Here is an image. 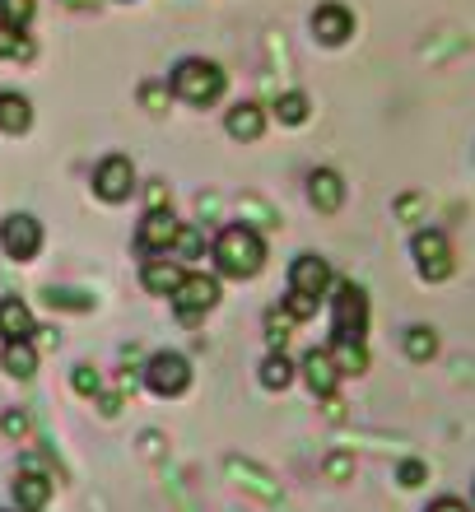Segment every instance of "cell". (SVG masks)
<instances>
[{"instance_id": "obj_1", "label": "cell", "mask_w": 475, "mask_h": 512, "mask_svg": "<svg viewBox=\"0 0 475 512\" xmlns=\"http://www.w3.org/2000/svg\"><path fill=\"white\" fill-rule=\"evenodd\" d=\"M215 266L229 275V280H252L261 266H266V243H261L257 229H247V224H229V229H219L215 247Z\"/></svg>"}, {"instance_id": "obj_2", "label": "cell", "mask_w": 475, "mask_h": 512, "mask_svg": "<svg viewBox=\"0 0 475 512\" xmlns=\"http://www.w3.org/2000/svg\"><path fill=\"white\" fill-rule=\"evenodd\" d=\"M224 84H229V75H224L215 61H205V56H187V61H177L173 75H168V89H173V98L191 103V108L215 103V98L224 94Z\"/></svg>"}, {"instance_id": "obj_3", "label": "cell", "mask_w": 475, "mask_h": 512, "mask_svg": "<svg viewBox=\"0 0 475 512\" xmlns=\"http://www.w3.org/2000/svg\"><path fill=\"white\" fill-rule=\"evenodd\" d=\"M364 331H368V294L354 280H336L331 345H364Z\"/></svg>"}, {"instance_id": "obj_4", "label": "cell", "mask_w": 475, "mask_h": 512, "mask_svg": "<svg viewBox=\"0 0 475 512\" xmlns=\"http://www.w3.org/2000/svg\"><path fill=\"white\" fill-rule=\"evenodd\" d=\"M410 256H415V270H420L429 284H443L452 270H457L448 233H438V229H420V233H415V243H410Z\"/></svg>"}, {"instance_id": "obj_5", "label": "cell", "mask_w": 475, "mask_h": 512, "mask_svg": "<svg viewBox=\"0 0 475 512\" xmlns=\"http://www.w3.org/2000/svg\"><path fill=\"white\" fill-rule=\"evenodd\" d=\"M173 303H177V322L182 326H196L201 322V312H210L219 303V280L215 275H182V284H177V294H173Z\"/></svg>"}, {"instance_id": "obj_6", "label": "cell", "mask_w": 475, "mask_h": 512, "mask_svg": "<svg viewBox=\"0 0 475 512\" xmlns=\"http://www.w3.org/2000/svg\"><path fill=\"white\" fill-rule=\"evenodd\" d=\"M131 191H136V168L126 154H108V159L94 168V196L108 205H122L131 201Z\"/></svg>"}, {"instance_id": "obj_7", "label": "cell", "mask_w": 475, "mask_h": 512, "mask_svg": "<svg viewBox=\"0 0 475 512\" xmlns=\"http://www.w3.org/2000/svg\"><path fill=\"white\" fill-rule=\"evenodd\" d=\"M145 387L159 391V396H182L191 387V364L177 350H159L145 364Z\"/></svg>"}, {"instance_id": "obj_8", "label": "cell", "mask_w": 475, "mask_h": 512, "mask_svg": "<svg viewBox=\"0 0 475 512\" xmlns=\"http://www.w3.org/2000/svg\"><path fill=\"white\" fill-rule=\"evenodd\" d=\"M0 247L10 261H33L42 247V224L33 215H10L0 224Z\"/></svg>"}, {"instance_id": "obj_9", "label": "cell", "mask_w": 475, "mask_h": 512, "mask_svg": "<svg viewBox=\"0 0 475 512\" xmlns=\"http://www.w3.org/2000/svg\"><path fill=\"white\" fill-rule=\"evenodd\" d=\"M177 215L163 205V210H145V219H140V229H136V247L140 252H163V247H173L177 238Z\"/></svg>"}, {"instance_id": "obj_10", "label": "cell", "mask_w": 475, "mask_h": 512, "mask_svg": "<svg viewBox=\"0 0 475 512\" xmlns=\"http://www.w3.org/2000/svg\"><path fill=\"white\" fill-rule=\"evenodd\" d=\"M313 33L322 47H340V42H350V33H354V14L345 10V5H336V0H326V5L313 10Z\"/></svg>"}, {"instance_id": "obj_11", "label": "cell", "mask_w": 475, "mask_h": 512, "mask_svg": "<svg viewBox=\"0 0 475 512\" xmlns=\"http://www.w3.org/2000/svg\"><path fill=\"white\" fill-rule=\"evenodd\" d=\"M331 266H326L322 256H294V266H289V289H299V294H313V298H322L326 289H331Z\"/></svg>"}, {"instance_id": "obj_12", "label": "cell", "mask_w": 475, "mask_h": 512, "mask_svg": "<svg viewBox=\"0 0 475 512\" xmlns=\"http://www.w3.org/2000/svg\"><path fill=\"white\" fill-rule=\"evenodd\" d=\"M299 373H303V382L322 396V401H331V396H336L340 368H336V359H331V350H308V354H303V364H299Z\"/></svg>"}, {"instance_id": "obj_13", "label": "cell", "mask_w": 475, "mask_h": 512, "mask_svg": "<svg viewBox=\"0 0 475 512\" xmlns=\"http://www.w3.org/2000/svg\"><path fill=\"white\" fill-rule=\"evenodd\" d=\"M308 201L322 210V215H336L345 205V182H340L336 168H313L308 173Z\"/></svg>"}, {"instance_id": "obj_14", "label": "cell", "mask_w": 475, "mask_h": 512, "mask_svg": "<svg viewBox=\"0 0 475 512\" xmlns=\"http://www.w3.org/2000/svg\"><path fill=\"white\" fill-rule=\"evenodd\" d=\"M33 312H28L24 298H0V336H5V345L10 340H33Z\"/></svg>"}, {"instance_id": "obj_15", "label": "cell", "mask_w": 475, "mask_h": 512, "mask_svg": "<svg viewBox=\"0 0 475 512\" xmlns=\"http://www.w3.org/2000/svg\"><path fill=\"white\" fill-rule=\"evenodd\" d=\"M28 126H33V103H28V94H19V89H0V131L24 135Z\"/></svg>"}, {"instance_id": "obj_16", "label": "cell", "mask_w": 475, "mask_h": 512, "mask_svg": "<svg viewBox=\"0 0 475 512\" xmlns=\"http://www.w3.org/2000/svg\"><path fill=\"white\" fill-rule=\"evenodd\" d=\"M47 499H52V480H47L42 471L38 475L19 471V480H14V503H19V512H42Z\"/></svg>"}, {"instance_id": "obj_17", "label": "cell", "mask_w": 475, "mask_h": 512, "mask_svg": "<svg viewBox=\"0 0 475 512\" xmlns=\"http://www.w3.org/2000/svg\"><path fill=\"white\" fill-rule=\"evenodd\" d=\"M224 126H229L233 140H257L266 131V112H261V103H238V108H229Z\"/></svg>"}, {"instance_id": "obj_18", "label": "cell", "mask_w": 475, "mask_h": 512, "mask_svg": "<svg viewBox=\"0 0 475 512\" xmlns=\"http://www.w3.org/2000/svg\"><path fill=\"white\" fill-rule=\"evenodd\" d=\"M182 275L187 270L177 266V261H145V270H140V284L150 289V294H177V284H182Z\"/></svg>"}, {"instance_id": "obj_19", "label": "cell", "mask_w": 475, "mask_h": 512, "mask_svg": "<svg viewBox=\"0 0 475 512\" xmlns=\"http://www.w3.org/2000/svg\"><path fill=\"white\" fill-rule=\"evenodd\" d=\"M0 368H5L10 378H19V382L33 378V373H38V350H33L28 340H10V345L0 350Z\"/></svg>"}, {"instance_id": "obj_20", "label": "cell", "mask_w": 475, "mask_h": 512, "mask_svg": "<svg viewBox=\"0 0 475 512\" xmlns=\"http://www.w3.org/2000/svg\"><path fill=\"white\" fill-rule=\"evenodd\" d=\"M0 56H5V61H33L38 47H33V38H28L24 28L0 24Z\"/></svg>"}, {"instance_id": "obj_21", "label": "cell", "mask_w": 475, "mask_h": 512, "mask_svg": "<svg viewBox=\"0 0 475 512\" xmlns=\"http://www.w3.org/2000/svg\"><path fill=\"white\" fill-rule=\"evenodd\" d=\"M42 303H47V308H61V312H89L94 308V298L84 294V289H61V284L42 289Z\"/></svg>"}, {"instance_id": "obj_22", "label": "cell", "mask_w": 475, "mask_h": 512, "mask_svg": "<svg viewBox=\"0 0 475 512\" xmlns=\"http://www.w3.org/2000/svg\"><path fill=\"white\" fill-rule=\"evenodd\" d=\"M406 354L415 359V364H429L438 354V331L434 326H410L406 331Z\"/></svg>"}, {"instance_id": "obj_23", "label": "cell", "mask_w": 475, "mask_h": 512, "mask_svg": "<svg viewBox=\"0 0 475 512\" xmlns=\"http://www.w3.org/2000/svg\"><path fill=\"white\" fill-rule=\"evenodd\" d=\"M294 326H299V322H294V317L285 312V303L266 312V340H271V350H275V354H280V350L289 345V336H294Z\"/></svg>"}, {"instance_id": "obj_24", "label": "cell", "mask_w": 475, "mask_h": 512, "mask_svg": "<svg viewBox=\"0 0 475 512\" xmlns=\"http://www.w3.org/2000/svg\"><path fill=\"white\" fill-rule=\"evenodd\" d=\"M261 382H266V387L271 391H285L289 382H294V364H289L285 354H266V359H261Z\"/></svg>"}, {"instance_id": "obj_25", "label": "cell", "mask_w": 475, "mask_h": 512, "mask_svg": "<svg viewBox=\"0 0 475 512\" xmlns=\"http://www.w3.org/2000/svg\"><path fill=\"white\" fill-rule=\"evenodd\" d=\"M275 117H280L285 126H303L308 122V98L303 94H280L275 98Z\"/></svg>"}, {"instance_id": "obj_26", "label": "cell", "mask_w": 475, "mask_h": 512, "mask_svg": "<svg viewBox=\"0 0 475 512\" xmlns=\"http://www.w3.org/2000/svg\"><path fill=\"white\" fill-rule=\"evenodd\" d=\"M331 359H336L340 373H364V368H368L364 345H331Z\"/></svg>"}, {"instance_id": "obj_27", "label": "cell", "mask_w": 475, "mask_h": 512, "mask_svg": "<svg viewBox=\"0 0 475 512\" xmlns=\"http://www.w3.org/2000/svg\"><path fill=\"white\" fill-rule=\"evenodd\" d=\"M38 10V0H0V24H14V28H28Z\"/></svg>"}, {"instance_id": "obj_28", "label": "cell", "mask_w": 475, "mask_h": 512, "mask_svg": "<svg viewBox=\"0 0 475 512\" xmlns=\"http://www.w3.org/2000/svg\"><path fill=\"white\" fill-rule=\"evenodd\" d=\"M70 387L80 391V396H98V391H103V378H98L94 364H80L75 373H70Z\"/></svg>"}, {"instance_id": "obj_29", "label": "cell", "mask_w": 475, "mask_h": 512, "mask_svg": "<svg viewBox=\"0 0 475 512\" xmlns=\"http://www.w3.org/2000/svg\"><path fill=\"white\" fill-rule=\"evenodd\" d=\"M173 252H177V256H187V261H196V256L205 252V238H201V229H177V238H173Z\"/></svg>"}, {"instance_id": "obj_30", "label": "cell", "mask_w": 475, "mask_h": 512, "mask_svg": "<svg viewBox=\"0 0 475 512\" xmlns=\"http://www.w3.org/2000/svg\"><path fill=\"white\" fill-rule=\"evenodd\" d=\"M168 94H173L168 84H159V80H145V84H140V108H145V112H163V103H168Z\"/></svg>"}, {"instance_id": "obj_31", "label": "cell", "mask_w": 475, "mask_h": 512, "mask_svg": "<svg viewBox=\"0 0 475 512\" xmlns=\"http://www.w3.org/2000/svg\"><path fill=\"white\" fill-rule=\"evenodd\" d=\"M285 312L294 317V322H308L317 312V298L313 294H299V289H289V298H285Z\"/></svg>"}, {"instance_id": "obj_32", "label": "cell", "mask_w": 475, "mask_h": 512, "mask_svg": "<svg viewBox=\"0 0 475 512\" xmlns=\"http://www.w3.org/2000/svg\"><path fill=\"white\" fill-rule=\"evenodd\" d=\"M28 424H33V419H28V410H19V405L0 415V433H5V438H24Z\"/></svg>"}, {"instance_id": "obj_33", "label": "cell", "mask_w": 475, "mask_h": 512, "mask_svg": "<svg viewBox=\"0 0 475 512\" xmlns=\"http://www.w3.org/2000/svg\"><path fill=\"white\" fill-rule=\"evenodd\" d=\"M401 485L406 489H415V485H424V461H401Z\"/></svg>"}, {"instance_id": "obj_34", "label": "cell", "mask_w": 475, "mask_h": 512, "mask_svg": "<svg viewBox=\"0 0 475 512\" xmlns=\"http://www.w3.org/2000/svg\"><path fill=\"white\" fill-rule=\"evenodd\" d=\"M424 512H471V508H466L462 499H434V503H429V508H424Z\"/></svg>"}, {"instance_id": "obj_35", "label": "cell", "mask_w": 475, "mask_h": 512, "mask_svg": "<svg viewBox=\"0 0 475 512\" xmlns=\"http://www.w3.org/2000/svg\"><path fill=\"white\" fill-rule=\"evenodd\" d=\"M326 475H340V480H345V475H350V457H345V452H340V457H326Z\"/></svg>"}, {"instance_id": "obj_36", "label": "cell", "mask_w": 475, "mask_h": 512, "mask_svg": "<svg viewBox=\"0 0 475 512\" xmlns=\"http://www.w3.org/2000/svg\"><path fill=\"white\" fill-rule=\"evenodd\" d=\"M98 410H103V415H117V410H122V396H112V391H98Z\"/></svg>"}, {"instance_id": "obj_37", "label": "cell", "mask_w": 475, "mask_h": 512, "mask_svg": "<svg viewBox=\"0 0 475 512\" xmlns=\"http://www.w3.org/2000/svg\"><path fill=\"white\" fill-rule=\"evenodd\" d=\"M61 5H66V10H98L103 0H61Z\"/></svg>"}, {"instance_id": "obj_38", "label": "cell", "mask_w": 475, "mask_h": 512, "mask_svg": "<svg viewBox=\"0 0 475 512\" xmlns=\"http://www.w3.org/2000/svg\"><path fill=\"white\" fill-rule=\"evenodd\" d=\"M471 494H475V485H471Z\"/></svg>"}]
</instances>
